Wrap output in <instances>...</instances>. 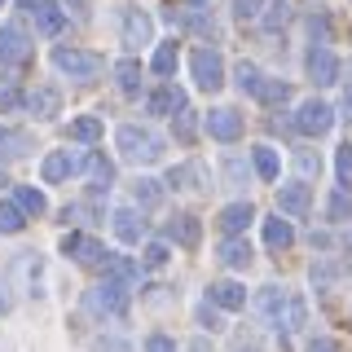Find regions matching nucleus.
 <instances>
[{"mask_svg": "<svg viewBox=\"0 0 352 352\" xmlns=\"http://www.w3.org/2000/svg\"><path fill=\"white\" fill-rule=\"evenodd\" d=\"M115 146H119V159L124 163H154L163 154V141L154 137L150 128H137V124H124L115 132Z\"/></svg>", "mask_w": 352, "mask_h": 352, "instance_id": "obj_1", "label": "nucleus"}, {"mask_svg": "<svg viewBox=\"0 0 352 352\" xmlns=\"http://www.w3.org/2000/svg\"><path fill=\"white\" fill-rule=\"evenodd\" d=\"M53 66H58L62 75H71V80H97L106 62L88 49H53Z\"/></svg>", "mask_w": 352, "mask_h": 352, "instance_id": "obj_2", "label": "nucleus"}, {"mask_svg": "<svg viewBox=\"0 0 352 352\" xmlns=\"http://www.w3.org/2000/svg\"><path fill=\"white\" fill-rule=\"evenodd\" d=\"M295 132H300V137H326L330 128H335V110H330L326 102H317V97H308V102L295 110Z\"/></svg>", "mask_w": 352, "mask_h": 352, "instance_id": "obj_3", "label": "nucleus"}, {"mask_svg": "<svg viewBox=\"0 0 352 352\" xmlns=\"http://www.w3.org/2000/svg\"><path fill=\"white\" fill-rule=\"evenodd\" d=\"M190 71H194V84L207 88V93H216V88L225 84V58H220L216 49H194L190 53Z\"/></svg>", "mask_w": 352, "mask_h": 352, "instance_id": "obj_4", "label": "nucleus"}, {"mask_svg": "<svg viewBox=\"0 0 352 352\" xmlns=\"http://www.w3.org/2000/svg\"><path fill=\"white\" fill-rule=\"evenodd\" d=\"M27 58H31V40H27V31L14 27V22H5V27H0V62L22 66Z\"/></svg>", "mask_w": 352, "mask_h": 352, "instance_id": "obj_5", "label": "nucleus"}, {"mask_svg": "<svg viewBox=\"0 0 352 352\" xmlns=\"http://www.w3.org/2000/svg\"><path fill=\"white\" fill-rule=\"evenodd\" d=\"M80 168H84V154L75 159L71 150H53L49 159L40 163V176H44V185H58V181H66V176H71V172H80Z\"/></svg>", "mask_w": 352, "mask_h": 352, "instance_id": "obj_6", "label": "nucleus"}, {"mask_svg": "<svg viewBox=\"0 0 352 352\" xmlns=\"http://www.w3.org/2000/svg\"><path fill=\"white\" fill-rule=\"evenodd\" d=\"M93 308L97 313H128V282H119V278H110L106 286H97L93 291Z\"/></svg>", "mask_w": 352, "mask_h": 352, "instance_id": "obj_7", "label": "nucleus"}, {"mask_svg": "<svg viewBox=\"0 0 352 352\" xmlns=\"http://www.w3.org/2000/svg\"><path fill=\"white\" fill-rule=\"evenodd\" d=\"M154 40V18L146 14V9H128L124 14V44L128 49H141V44Z\"/></svg>", "mask_w": 352, "mask_h": 352, "instance_id": "obj_8", "label": "nucleus"}, {"mask_svg": "<svg viewBox=\"0 0 352 352\" xmlns=\"http://www.w3.org/2000/svg\"><path fill=\"white\" fill-rule=\"evenodd\" d=\"M207 132H212L216 141H238L242 137V115L238 110H229V106H220L207 115Z\"/></svg>", "mask_w": 352, "mask_h": 352, "instance_id": "obj_9", "label": "nucleus"}, {"mask_svg": "<svg viewBox=\"0 0 352 352\" xmlns=\"http://www.w3.org/2000/svg\"><path fill=\"white\" fill-rule=\"evenodd\" d=\"M286 304H291V300H286V291H282V286H264V291L256 295V308H260V317H264L269 326H278V330L286 326V322H282Z\"/></svg>", "mask_w": 352, "mask_h": 352, "instance_id": "obj_10", "label": "nucleus"}, {"mask_svg": "<svg viewBox=\"0 0 352 352\" xmlns=\"http://www.w3.org/2000/svg\"><path fill=\"white\" fill-rule=\"evenodd\" d=\"M308 75H313V84H339V62H335V53L317 44V49L308 53Z\"/></svg>", "mask_w": 352, "mask_h": 352, "instance_id": "obj_11", "label": "nucleus"}, {"mask_svg": "<svg viewBox=\"0 0 352 352\" xmlns=\"http://www.w3.org/2000/svg\"><path fill=\"white\" fill-rule=\"evenodd\" d=\"M278 207H282V216H304L308 207H313V190H308L304 181L286 185V190L278 194Z\"/></svg>", "mask_w": 352, "mask_h": 352, "instance_id": "obj_12", "label": "nucleus"}, {"mask_svg": "<svg viewBox=\"0 0 352 352\" xmlns=\"http://www.w3.org/2000/svg\"><path fill=\"white\" fill-rule=\"evenodd\" d=\"M212 304L225 308V313H238V308H247V286L242 282H212Z\"/></svg>", "mask_w": 352, "mask_h": 352, "instance_id": "obj_13", "label": "nucleus"}, {"mask_svg": "<svg viewBox=\"0 0 352 352\" xmlns=\"http://www.w3.org/2000/svg\"><path fill=\"white\" fill-rule=\"evenodd\" d=\"M27 14H36V27L44 31V36H58V31L66 27V14H62L58 5H53V0H36Z\"/></svg>", "mask_w": 352, "mask_h": 352, "instance_id": "obj_14", "label": "nucleus"}, {"mask_svg": "<svg viewBox=\"0 0 352 352\" xmlns=\"http://www.w3.org/2000/svg\"><path fill=\"white\" fill-rule=\"evenodd\" d=\"M110 220H115V234H119V242H128V247H132V242H141V234H146V220L132 212V207H119V212L110 216Z\"/></svg>", "mask_w": 352, "mask_h": 352, "instance_id": "obj_15", "label": "nucleus"}, {"mask_svg": "<svg viewBox=\"0 0 352 352\" xmlns=\"http://www.w3.org/2000/svg\"><path fill=\"white\" fill-rule=\"evenodd\" d=\"M150 115H176V110H185V93L176 84H163L159 93H150Z\"/></svg>", "mask_w": 352, "mask_h": 352, "instance_id": "obj_16", "label": "nucleus"}, {"mask_svg": "<svg viewBox=\"0 0 352 352\" xmlns=\"http://www.w3.org/2000/svg\"><path fill=\"white\" fill-rule=\"evenodd\" d=\"M251 220H256V207H251V203H229L225 212H220V229L234 238V234H242V229L251 225Z\"/></svg>", "mask_w": 352, "mask_h": 352, "instance_id": "obj_17", "label": "nucleus"}, {"mask_svg": "<svg viewBox=\"0 0 352 352\" xmlns=\"http://www.w3.org/2000/svg\"><path fill=\"white\" fill-rule=\"evenodd\" d=\"M168 238L194 251V247H198V238H203V225H198L194 216H176V220H168Z\"/></svg>", "mask_w": 352, "mask_h": 352, "instance_id": "obj_18", "label": "nucleus"}, {"mask_svg": "<svg viewBox=\"0 0 352 352\" xmlns=\"http://www.w3.org/2000/svg\"><path fill=\"white\" fill-rule=\"evenodd\" d=\"M27 106H31L36 119H53L62 110V93H58V88H36V93L27 97Z\"/></svg>", "mask_w": 352, "mask_h": 352, "instance_id": "obj_19", "label": "nucleus"}, {"mask_svg": "<svg viewBox=\"0 0 352 352\" xmlns=\"http://www.w3.org/2000/svg\"><path fill=\"white\" fill-rule=\"evenodd\" d=\"M220 260H225V264H229V269H247V264H251V260H256V256H251V242L234 234V238H229V242H225V247H220Z\"/></svg>", "mask_w": 352, "mask_h": 352, "instance_id": "obj_20", "label": "nucleus"}, {"mask_svg": "<svg viewBox=\"0 0 352 352\" xmlns=\"http://www.w3.org/2000/svg\"><path fill=\"white\" fill-rule=\"evenodd\" d=\"M251 163H256L260 181H278L282 159H278V150H273V146H256V150H251Z\"/></svg>", "mask_w": 352, "mask_h": 352, "instance_id": "obj_21", "label": "nucleus"}, {"mask_svg": "<svg viewBox=\"0 0 352 352\" xmlns=\"http://www.w3.org/2000/svg\"><path fill=\"white\" fill-rule=\"evenodd\" d=\"M264 242H269L273 251H286L295 242V229H291V220H264Z\"/></svg>", "mask_w": 352, "mask_h": 352, "instance_id": "obj_22", "label": "nucleus"}, {"mask_svg": "<svg viewBox=\"0 0 352 352\" xmlns=\"http://www.w3.org/2000/svg\"><path fill=\"white\" fill-rule=\"evenodd\" d=\"M84 172L93 176V185H97V190H102V185L110 190V181H115V163L102 159V154H84Z\"/></svg>", "mask_w": 352, "mask_h": 352, "instance_id": "obj_23", "label": "nucleus"}, {"mask_svg": "<svg viewBox=\"0 0 352 352\" xmlns=\"http://www.w3.org/2000/svg\"><path fill=\"white\" fill-rule=\"evenodd\" d=\"M256 97L264 106H286V102H291V84H286V80H260Z\"/></svg>", "mask_w": 352, "mask_h": 352, "instance_id": "obj_24", "label": "nucleus"}, {"mask_svg": "<svg viewBox=\"0 0 352 352\" xmlns=\"http://www.w3.org/2000/svg\"><path fill=\"white\" fill-rule=\"evenodd\" d=\"M22 225H27V212H22V203L14 198V203H0V234H22Z\"/></svg>", "mask_w": 352, "mask_h": 352, "instance_id": "obj_25", "label": "nucleus"}, {"mask_svg": "<svg viewBox=\"0 0 352 352\" xmlns=\"http://www.w3.org/2000/svg\"><path fill=\"white\" fill-rule=\"evenodd\" d=\"M168 181L176 190H203V168H198V163H181V168L168 172Z\"/></svg>", "mask_w": 352, "mask_h": 352, "instance_id": "obj_26", "label": "nucleus"}, {"mask_svg": "<svg viewBox=\"0 0 352 352\" xmlns=\"http://www.w3.org/2000/svg\"><path fill=\"white\" fill-rule=\"evenodd\" d=\"M132 198H137V207H141V212H150V207H159L163 190H159V181H150V176H141V181L132 185Z\"/></svg>", "mask_w": 352, "mask_h": 352, "instance_id": "obj_27", "label": "nucleus"}, {"mask_svg": "<svg viewBox=\"0 0 352 352\" xmlns=\"http://www.w3.org/2000/svg\"><path fill=\"white\" fill-rule=\"evenodd\" d=\"M115 80H119V88H124V93H141V62L124 58V62L115 66Z\"/></svg>", "mask_w": 352, "mask_h": 352, "instance_id": "obj_28", "label": "nucleus"}, {"mask_svg": "<svg viewBox=\"0 0 352 352\" xmlns=\"http://www.w3.org/2000/svg\"><path fill=\"white\" fill-rule=\"evenodd\" d=\"M75 260L88 264V269H97V264H106V260H110V251H106L97 238H84V242H80V251H75Z\"/></svg>", "mask_w": 352, "mask_h": 352, "instance_id": "obj_29", "label": "nucleus"}, {"mask_svg": "<svg viewBox=\"0 0 352 352\" xmlns=\"http://www.w3.org/2000/svg\"><path fill=\"white\" fill-rule=\"evenodd\" d=\"M18 203H22V212H27V216H44V212H49V203H44V194L36 190V185H22Z\"/></svg>", "mask_w": 352, "mask_h": 352, "instance_id": "obj_30", "label": "nucleus"}, {"mask_svg": "<svg viewBox=\"0 0 352 352\" xmlns=\"http://www.w3.org/2000/svg\"><path fill=\"white\" fill-rule=\"evenodd\" d=\"M71 137L75 141H97V137H102V119H97V115H80L71 124Z\"/></svg>", "mask_w": 352, "mask_h": 352, "instance_id": "obj_31", "label": "nucleus"}, {"mask_svg": "<svg viewBox=\"0 0 352 352\" xmlns=\"http://www.w3.org/2000/svg\"><path fill=\"white\" fill-rule=\"evenodd\" d=\"M27 150H31V137H27V132L0 128V154H27Z\"/></svg>", "mask_w": 352, "mask_h": 352, "instance_id": "obj_32", "label": "nucleus"}, {"mask_svg": "<svg viewBox=\"0 0 352 352\" xmlns=\"http://www.w3.org/2000/svg\"><path fill=\"white\" fill-rule=\"evenodd\" d=\"M150 66H154V75H172L176 71V44H159L154 58H150Z\"/></svg>", "mask_w": 352, "mask_h": 352, "instance_id": "obj_33", "label": "nucleus"}, {"mask_svg": "<svg viewBox=\"0 0 352 352\" xmlns=\"http://www.w3.org/2000/svg\"><path fill=\"white\" fill-rule=\"evenodd\" d=\"M335 172H339V190H352V146H339Z\"/></svg>", "mask_w": 352, "mask_h": 352, "instance_id": "obj_34", "label": "nucleus"}, {"mask_svg": "<svg viewBox=\"0 0 352 352\" xmlns=\"http://www.w3.org/2000/svg\"><path fill=\"white\" fill-rule=\"evenodd\" d=\"M238 88H242V93H251V97H256V88H260V71H256V62H238Z\"/></svg>", "mask_w": 352, "mask_h": 352, "instance_id": "obj_35", "label": "nucleus"}, {"mask_svg": "<svg viewBox=\"0 0 352 352\" xmlns=\"http://www.w3.org/2000/svg\"><path fill=\"white\" fill-rule=\"evenodd\" d=\"M110 264V278H119V282H132V278H137V264H132V260H124V256H115V260H106Z\"/></svg>", "mask_w": 352, "mask_h": 352, "instance_id": "obj_36", "label": "nucleus"}, {"mask_svg": "<svg viewBox=\"0 0 352 352\" xmlns=\"http://www.w3.org/2000/svg\"><path fill=\"white\" fill-rule=\"evenodd\" d=\"M304 322H308V308H304V300H300V295H295V300L286 304V330H300Z\"/></svg>", "mask_w": 352, "mask_h": 352, "instance_id": "obj_37", "label": "nucleus"}, {"mask_svg": "<svg viewBox=\"0 0 352 352\" xmlns=\"http://www.w3.org/2000/svg\"><path fill=\"white\" fill-rule=\"evenodd\" d=\"M286 18H291L286 0H278V5H269V14H264V31H278V27H286Z\"/></svg>", "mask_w": 352, "mask_h": 352, "instance_id": "obj_38", "label": "nucleus"}, {"mask_svg": "<svg viewBox=\"0 0 352 352\" xmlns=\"http://www.w3.org/2000/svg\"><path fill=\"white\" fill-rule=\"evenodd\" d=\"M141 264H146V269H163V264H168V247H163V242H150Z\"/></svg>", "mask_w": 352, "mask_h": 352, "instance_id": "obj_39", "label": "nucleus"}, {"mask_svg": "<svg viewBox=\"0 0 352 352\" xmlns=\"http://www.w3.org/2000/svg\"><path fill=\"white\" fill-rule=\"evenodd\" d=\"M234 14L238 18H260L264 14V0H234Z\"/></svg>", "mask_w": 352, "mask_h": 352, "instance_id": "obj_40", "label": "nucleus"}, {"mask_svg": "<svg viewBox=\"0 0 352 352\" xmlns=\"http://www.w3.org/2000/svg\"><path fill=\"white\" fill-rule=\"evenodd\" d=\"M176 137H181V141L194 137V115H190V110H176Z\"/></svg>", "mask_w": 352, "mask_h": 352, "instance_id": "obj_41", "label": "nucleus"}, {"mask_svg": "<svg viewBox=\"0 0 352 352\" xmlns=\"http://www.w3.org/2000/svg\"><path fill=\"white\" fill-rule=\"evenodd\" d=\"M146 352H176V344H172L168 335H150L146 339Z\"/></svg>", "mask_w": 352, "mask_h": 352, "instance_id": "obj_42", "label": "nucleus"}, {"mask_svg": "<svg viewBox=\"0 0 352 352\" xmlns=\"http://www.w3.org/2000/svg\"><path fill=\"white\" fill-rule=\"evenodd\" d=\"M352 212V207H348V190L344 194H335V198H330V216H335V220H344Z\"/></svg>", "mask_w": 352, "mask_h": 352, "instance_id": "obj_43", "label": "nucleus"}, {"mask_svg": "<svg viewBox=\"0 0 352 352\" xmlns=\"http://www.w3.org/2000/svg\"><path fill=\"white\" fill-rule=\"evenodd\" d=\"M80 242H84V234H66L62 238V256H75V251H80Z\"/></svg>", "mask_w": 352, "mask_h": 352, "instance_id": "obj_44", "label": "nucleus"}, {"mask_svg": "<svg viewBox=\"0 0 352 352\" xmlns=\"http://www.w3.org/2000/svg\"><path fill=\"white\" fill-rule=\"evenodd\" d=\"M0 106H5V110H18V106H22V93H14V88H5V93H0Z\"/></svg>", "mask_w": 352, "mask_h": 352, "instance_id": "obj_45", "label": "nucleus"}, {"mask_svg": "<svg viewBox=\"0 0 352 352\" xmlns=\"http://www.w3.org/2000/svg\"><path fill=\"white\" fill-rule=\"evenodd\" d=\"M308 352H339L335 339H317V344H308Z\"/></svg>", "mask_w": 352, "mask_h": 352, "instance_id": "obj_46", "label": "nucleus"}, {"mask_svg": "<svg viewBox=\"0 0 352 352\" xmlns=\"http://www.w3.org/2000/svg\"><path fill=\"white\" fill-rule=\"evenodd\" d=\"M317 168H322V163H317L313 154H300V172H317Z\"/></svg>", "mask_w": 352, "mask_h": 352, "instance_id": "obj_47", "label": "nucleus"}, {"mask_svg": "<svg viewBox=\"0 0 352 352\" xmlns=\"http://www.w3.org/2000/svg\"><path fill=\"white\" fill-rule=\"evenodd\" d=\"M344 93H348V106H352V71H348V80H344Z\"/></svg>", "mask_w": 352, "mask_h": 352, "instance_id": "obj_48", "label": "nucleus"}, {"mask_svg": "<svg viewBox=\"0 0 352 352\" xmlns=\"http://www.w3.org/2000/svg\"><path fill=\"white\" fill-rule=\"evenodd\" d=\"M238 352H256V348H238Z\"/></svg>", "mask_w": 352, "mask_h": 352, "instance_id": "obj_49", "label": "nucleus"}, {"mask_svg": "<svg viewBox=\"0 0 352 352\" xmlns=\"http://www.w3.org/2000/svg\"><path fill=\"white\" fill-rule=\"evenodd\" d=\"M0 5H5V0H0Z\"/></svg>", "mask_w": 352, "mask_h": 352, "instance_id": "obj_50", "label": "nucleus"}]
</instances>
